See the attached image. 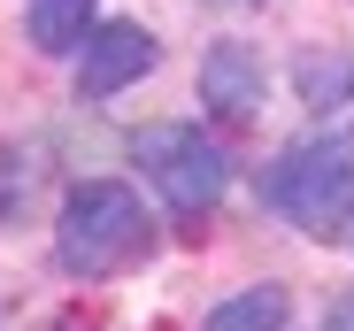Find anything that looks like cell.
<instances>
[{"label": "cell", "mask_w": 354, "mask_h": 331, "mask_svg": "<svg viewBox=\"0 0 354 331\" xmlns=\"http://www.w3.org/2000/svg\"><path fill=\"white\" fill-rule=\"evenodd\" d=\"M292 85H301V100H308V108H324V116H331V108H346V100H354V62H346V54L308 46L301 62H292Z\"/></svg>", "instance_id": "cell-8"}, {"label": "cell", "mask_w": 354, "mask_h": 331, "mask_svg": "<svg viewBox=\"0 0 354 331\" xmlns=\"http://www.w3.org/2000/svg\"><path fill=\"white\" fill-rule=\"evenodd\" d=\"M285 316H292L285 285H247V293H231L223 308H208L201 331H285Z\"/></svg>", "instance_id": "cell-7"}, {"label": "cell", "mask_w": 354, "mask_h": 331, "mask_svg": "<svg viewBox=\"0 0 354 331\" xmlns=\"http://www.w3.org/2000/svg\"><path fill=\"white\" fill-rule=\"evenodd\" d=\"M324 331H354V293H339V301H331V316H324Z\"/></svg>", "instance_id": "cell-9"}, {"label": "cell", "mask_w": 354, "mask_h": 331, "mask_svg": "<svg viewBox=\"0 0 354 331\" xmlns=\"http://www.w3.org/2000/svg\"><path fill=\"white\" fill-rule=\"evenodd\" d=\"M24 23H31V46L39 54H77L93 39V0H31Z\"/></svg>", "instance_id": "cell-6"}, {"label": "cell", "mask_w": 354, "mask_h": 331, "mask_svg": "<svg viewBox=\"0 0 354 331\" xmlns=\"http://www.w3.org/2000/svg\"><path fill=\"white\" fill-rule=\"evenodd\" d=\"M147 208L131 185L115 178H85L62 193V216H54V262H62V278H115V269H131L147 254Z\"/></svg>", "instance_id": "cell-2"}, {"label": "cell", "mask_w": 354, "mask_h": 331, "mask_svg": "<svg viewBox=\"0 0 354 331\" xmlns=\"http://www.w3.org/2000/svg\"><path fill=\"white\" fill-rule=\"evenodd\" d=\"M262 208L285 216V224L308 231V239L346 231V216H354V124L292 139L262 170Z\"/></svg>", "instance_id": "cell-1"}, {"label": "cell", "mask_w": 354, "mask_h": 331, "mask_svg": "<svg viewBox=\"0 0 354 331\" xmlns=\"http://www.w3.org/2000/svg\"><path fill=\"white\" fill-rule=\"evenodd\" d=\"M346 231H354V224H346Z\"/></svg>", "instance_id": "cell-11"}, {"label": "cell", "mask_w": 354, "mask_h": 331, "mask_svg": "<svg viewBox=\"0 0 354 331\" xmlns=\"http://www.w3.org/2000/svg\"><path fill=\"white\" fill-rule=\"evenodd\" d=\"M154 62H162L154 31L131 23V16H108V23H93V39L77 46V93H85V100H108V93H124L131 77H147Z\"/></svg>", "instance_id": "cell-4"}, {"label": "cell", "mask_w": 354, "mask_h": 331, "mask_svg": "<svg viewBox=\"0 0 354 331\" xmlns=\"http://www.w3.org/2000/svg\"><path fill=\"white\" fill-rule=\"evenodd\" d=\"M208 8H254V0H208Z\"/></svg>", "instance_id": "cell-10"}, {"label": "cell", "mask_w": 354, "mask_h": 331, "mask_svg": "<svg viewBox=\"0 0 354 331\" xmlns=\"http://www.w3.org/2000/svg\"><path fill=\"white\" fill-rule=\"evenodd\" d=\"M131 162L162 193V208H177V216H208L223 200V185H231V154L201 124H147L131 139Z\"/></svg>", "instance_id": "cell-3"}, {"label": "cell", "mask_w": 354, "mask_h": 331, "mask_svg": "<svg viewBox=\"0 0 354 331\" xmlns=\"http://www.w3.org/2000/svg\"><path fill=\"white\" fill-rule=\"evenodd\" d=\"M201 100H208V116H223V124H254L262 116V62H254V46L216 39L201 54Z\"/></svg>", "instance_id": "cell-5"}]
</instances>
